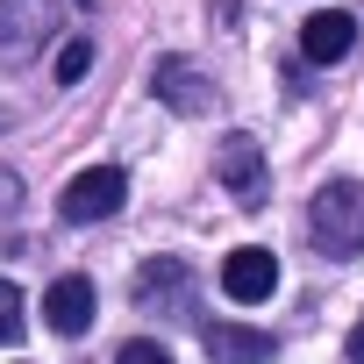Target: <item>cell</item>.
Returning a JSON list of instances; mask_svg holds the SVG:
<instances>
[{
	"instance_id": "cell-1",
	"label": "cell",
	"mask_w": 364,
	"mask_h": 364,
	"mask_svg": "<svg viewBox=\"0 0 364 364\" xmlns=\"http://www.w3.org/2000/svg\"><path fill=\"white\" fill-rule=\"evenodd\" d=\"M307 236L321 243V257H357L364 250V186L357 178H328L307 200Z\"/></svg>"
},
{
	"instance_id": "cell-2",
	"label": "cell",
	"mask_w": 364,
	"mask_h": 364,
	"mask_svg": "<svg viewBox=\"0 0 364 364\" xmlns=\"http://www.w3.org/2000/svg\"><path fill=\"white\" fill-rule=\"evenodd\" d=\"M58 0H0V65H36L58 43Z\"/></svg>"
},
{
	"instance_id": "cell-3",
	"label": "cell",
	"mask_w": 364,
	"mask_h": 364,
	"mask_svg": "<svg viewBox=\"0 0 364 364\" xmlns=\"http://www.w3.org/2000/svg\"><path fill=\"white\" fill-rule=\"evenodd\" d=\"M215 178L229 186V200H236V208H264V200H272L264 143H257L250 129H229V136H222V150H215Z\"/></svg>"
},
{
	"instance_id": "cell-4",
	"label": "cell",
	"mask_w": 364,
	"mask_h": 364,
	"mask_svg": "<svg viewBox=\"0 0 364 364\" xmlns=\"http://www.w3.org/2000/svg\"><path fill=\"white\" fill-rule=\"evenodd\" d=\"M150 93H157L171 114H186V122H193V114H215V100H222V86H215L193 58H157V65H150Z\"/></svg>"
},
{
	"instance_id": "cell-5",
	"label": "cell",
	"mask_w": 364,
	"mask_h": 364,
	"mask_svg": "<svg viewBox=\"0 0 364 364\" xmlns=\"http://www.w3.org/2000/svg\"><path fill=\"white\" fill-rule=\"evenodd\" d=\"M122 200H129V178H122L114 164H93V171H79L72 186H65L58 215L86 229V222H107V215H122Z\"/></svg>"
},
{
	"instance_id": "cell-6",
	"label": "cell",
	"mask_w": 364,
	"mask_h": 364,
	"mask_svg": "<svg viewBox=\"0 0 364 364\" xmlns=\"http://www.w3.org/2000/svg\"><path fill=\"white\" fill-rule=\"evenodd\" d=\"M272 286H279V257H272L264 243H243V250H229V257H222V293H229L236 307L272 300Z\"/></svg>"
},
{
	"instance_id": "cell-7",
	"label": "cell",
	"mask_w": 364,
	"mask_h": 364,
	"mask_svg": "<svg viewBox=\"0 0 364 364\" xmlns=\"http://www.w3.org/2000/svg\"><path fill=\"white\" fill-rule=\"evenodd\" d=\"M350 50H357V15L328 8V15H307L300 22V58L307 65H343Z\"/></svg>"
},
{
	"instance_id": "cell-8",
	"label": "cell",
	"mask_w": 364,
	"mask_h": 364,
	"mask_svg": "<svg viewBox=\"0 0 364 364\" xmlns=\"http://www.w3.org/2000/svg\"><path fill=\"white\" fill-rule=\"evenodd\" d=\"M43 314H50V328H58V336H86V321H93V279L65 272V279L43 293Z\"/></svg>"
},
{
	"instance_id": "cell-9",
	"label": "cell",
	"mask_w": 364,
	"mask_h": 364,
	"mask_svg": "<svg viewBox=\"0 0 364 364\" xmlns=\"http://www.w3.org/2000/svg\"><path fill=\"white\" fill-rule=\"evenodd\" d=\"M200 350H208V357H229V364H257V357L279 350V336L243 328V321H208V328H200Z\"/></svg>"
},
{
	"instance_id": "cell-10",
	"label": "cell",
	"mask_w": 364,
	"mask_h": 364,
	"mask_svg": "<svg viewBox=\"0 0 364 364\" xmlns=\"http://www.w3.org/2000/svg\"><path fill=\"white\" fill-rule=\"evenodd\" d=\"M186 286H193L186 264H178V257H157V264L136 272V307L150 314V307H164V300H186Z\"/></svg>"
},
{
	"instance_id": "cell-11",
	"label": "cell",
	"mask_w": 364,
	"mask_h": 364,
	"mask_svg": "<svg viewBox=\"0 0 364 364\" xmlns=\"http://www.w3.org/2000/svg\"><path fill=\"white\" fill-rule=\"evenodd\" d=\"M86 65H93V36H72V43L58 50V86H79Z\"/></svg>"
},
{
	"instance_id": "cell-12",
	"label": "cell",
	"mask_w": 364,
	"mask_h": 364,
	"mask_svg": "<svg viewBox=\"0 0 364 364\" xmlns=\"http://www.w3.org/2000/svg\"><path fill=\"white\" fill-rule=\"evenodd\" d=\"M8 343H22V293L0 279V350H8Z\"/></svg>"
},
{
	"instance_id": "cell-13",
	"label": "cell",
	"mask_w": 364,
	"mask_h": 364,
	"mask_svg": "<svg viewBox=\"0 0 364 364\" xmlns=\"http://www.w3.org/2000/svg\"><path fill=\"white\" fill-rule=\"evenodd\" d=\"M122 357H129V364H171V350H164L157 336H136V343H122Z\"/></svg>"
},
{
	"instance_id": "cell-14",
	"label": "cell",
	"mask_w": 364,
	"mask_h": 364,
	"mask_svg": "<svg viewBox=\"0 0 364 364\" xmlns=\"http://www.w3.org/2000/svg\"><path fill=\"white\" fill-rule=\"evenodd\" d=\"M22 208V171H8V164H0V222H8Z\"/></svg>"
},
{
	"instance_id": "cell-15",
	"label": "cell",
	"mask_w": 364,
	"mask_h": 364,
	"mask_svg": "<svg viewBox=\"0 0 364 364\" xmlns=\"http://www.w3.org/2000/svg\"><path fill=\"white\" fill-rule=\"evenodd\" d=\"M343 350H350V357H357V364H364V321H357V328H350V343H343Z\"/></svg>"
},
{
	"instance_id": "cell-16",
	"label": "cell",
	"mask_w": 364,
	"mask_h": 364,
	"mask_svg": "<svg viewBox=\"0 0 364 364\" xmlns=\"http://www.w3.org/2000/svg\"><path fill=\"white\" fill-rule=\"evenodd\" d=\"M8 122H15V114H8V107H0V129H8Z\"/></svg>"
},
{
	"instance_id": "cell-17",
	"label": "cell",
	"mask_w": 364,
	"mask_h": 364,
	"mask_svg": "<svg viewBox=\"0 0 364 364\" xmlns=\"http://www.w3.org/2000/svg\"><path fill=\"white\" fill-rule=\"evenodd\" d=\"M79 8H100V0H79Z\"/></svg>"
}]
</instances>
